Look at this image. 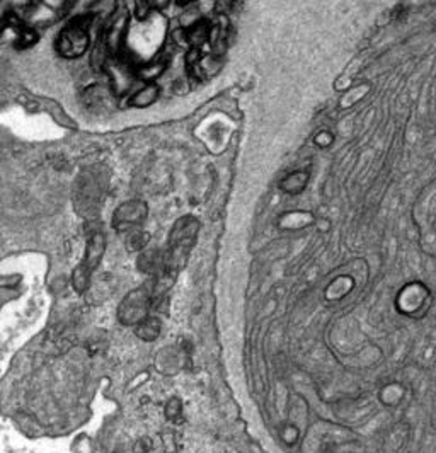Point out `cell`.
Wrapping results in <instances>:
<instances>
[{
    "label": "cell",
    "mask_w": 436,
    "mask_h": 453,
    "mask_svg": "<svg viewBox=\"0 0 436 453\" xmlns=\"http://www.w3.org/2000/svg\"><path fill=\"white\" fill-rule=\"evenodd\" d=\"M164 72H166V58H153L137 67V77L144 84L155 82Z\"/></svg>",
    "instance_id": "cell-12"
},
{
    "label": "cell",
    "mask_w": 436,
    "mask_h": 453,
    "mask_svg": "<svg viewBox=\"0 0 436 453\" xmlns=\"http://www.w3.org/2000/svg\"><path fill=\"white\" fill-rule=\"evenodd\" d=\"M106 251V237L101 232H94L89 237L87 245H85L84 259L78 263V266L74 269L72 274V285L77 294H85L91 287L92 274L98 269L99 263H101L102 256Z\"/></svg>",
    "instance_id": "cell-3"
},
{
    "label": "cell",
    "mask_w": 436,
    "mask_h": 453,
    "mask_svg": "<svg viewBox=\"0 0 436 453\" xmlns=\"http://www.w3.org/2000/svg\"><path fill=\"white\" fill-rule=\"evenodd\" d=\"M160 331H162V320L155 316H149L138 326H135V336L138 340L150 342L160 336Z\"/></svg>",
    "instance_id": "cell-11"
},
{
    "label": "cell",
    "mask_w": 436,
    "mask_h": 453,
    "mask_svg": "<svg viewBox=\"0 0 436 453\" xmlns=\"http://www.w3.org/2000/svg\"><path fill=\"white\" fill-rule=\"evenodd\" d=\"M309 179H310V176L307 170H293V173L288 174V176H285L283 179L280 181V189L283 192H287V195L296 196L307 188Z\"/></svg>",
    "instance_id": "cell-10"
},
{
    "label": "cell",
    "mask_w": 436,
    "mask_h": 453,
    "mask_svg": "<svg viewBox=\"0 0 436 453\" xmlns=\"http://www.w3.org/2000/svg\"><path fill=\"white\" fill-rule=\"evenodd\" d=\"M128 26H130V12L124 7H118L116 12L109 17L108 23L102 26L101 38L108 46L113 56L121 55L124 52V39H127Z\"/></svg>",
    "instance_id": "cell-4"
},
{
    "label": "cell",
    "mask_w": 436,
    "mask_h": 453,
    "mask_svg": "<svg viewBox=\"0 0 436 453\" xmlns=\"http://www.w3.org/2000/svg\"><path fill=\"white\" fill-rule=\"evenodd\" d=\"M116 98L118 96L114 94L109 85L94 84L85 89L82 94V102L92 113H108L111 108H114Z\"/></svg>",
    "instance_id": "cell-7"
},
{
    "label": "cell",
    "mask_w": 436,
    "mask_h": 453,
    "mask_svg": "<svg viewBox=\"0 0 436 453\" xmlns=\"http://www.w3.org/2000/svg\"><path fill=\"white\" fill-rule=\"evenodd\" d=\"M332 144H334V135L331 131L323 130L314 137V145H317L319 148H329Z\"/></svg>",
    "instance_id": "cell-15"
},
{
    "label": "cell",
    "mask_w": 436,
    "mask_h": 453,
    "mask_svg": "<svg viewBox=\"0 0 436 453\" xmlns=\"http://www.w3.org/2000/svg\"><path fill=\"white\" fill-rule=\"evenodd\" d=\"M155 303L153 298V283L140 285L138 288L128 291L118 307V319L123 326H138L142 320L150 316V309Z\"/></svg>",
    "instance_id": "cell-2"
},
{
    "label": "cell",
    "mask_w": 436,
    "mask_h": 453,
    "mask_svg": "<svg viewBox=\"0 0 436 453\" xmlns=\"http://www.w3.org/2000/svg\"><path fill=\"white\" fill-rule=\"evenodd\" d=\"M368 92H370V84H367V82H363V84L360 85H355V87H349L348 91H346V94H342L341 101H339V106H341L342 109L353 108L356 102L362 101Z\"/></svg>",
    "instance_id": "cell-13"
},
{
    "label": "cell",
    "mask_w": 436,
    "mask_h": 453,
    "mask_svg": "<svg viewBox=\"0 0 436 453\" xmlns=\"http://www.w3.org/2000/svg\"><path fill=\"white\" fill-rule=\"evenodd\" d=\"M166 415L169 419H176L181 415V402L177 399H171L166 406Z\"/></svg>",
    "instance_id": "cell-16"
},
{
    "label": "cell",
    "mask_w": 436,
    "mask_h": 453,
    "mask_svg": "<svg viewBox=\"0 0 436 453\" xmlns=\"http://www.w3.org/2000/svg\"><path fill=\"white\" fill-rule=\"evenodd\" d=\"M137 265L142 273L150 274V276H157L164 267V254L155 251V249H145V251L140 252V258H138Z\"/></svg>",
    "instance_id": "cell-9"
},
{
    "label": "cell",
    "mask_w": 436,
    "mask_h": 453,
    "mask_svg": "<svg viewBox=\"0 0 436 453\" xmlns=\"http://www.w3.org/2000/svg\"><path fill=\"white\" fill-rule=\"evenodd\" d=\"M160 96V87L155 82H150V84H144L142 87H138L137 91L131 92L130 99H128V104L131 108L145 109L150 108L152 104H155L157 99Z\"/></svg>",
    "instance_id": "cell-8"
},
{
    "label": "cell",
    "mask_w": 436,
    "mask_h": 453,
    "mask_svg": "<svg viewBox=\"0 0 436 453\" xmlns=\"http://www.w3.org/2000/svg\"><path fill=\"white\" fill-rule=\"evenodd\" d=\"M94 26V17L84 14L70 21L56 38V52L65 58L74 60L87 53L91 48V30Z\"/></svg>",
    "instance_id": "cell-1"
},
{
    "label": "cell",
    "mask_w": 436,
    "mask_h": 453,
    "mask_svg": "<svg viewBox=\"0 0 436 453\" xmlns=\"http://www.w3.org/2000/svg\"><path fill=\"white\" fill-rule=\"evenodd\" d=\"M149 242H150V235L146 234V232L140 230V228H135V230L128 232V237H127L128 251H133V252L145 251Z\"/></svg>",
    "instance_id": "cell-14"
},
{
    "label": "cell",
    "mask_w": 436,
    "mask_h": 453,
    "mask_svg": "<svg viewBox=\"0 0 436 453\" xmlns=\"http://www.w3.org/2000/svg\"><path fill=\"white\" fill-rule=\"evenodd\" d=\"M106 78H108V85L114 91V94L121 96L127 94L135 82L138 80L137 77V67L131 65L128 58H123L121 55L113 56L109 60L108 65L105 69Z\"/></svg>",
    "instance_id": "cell-5"
},
{
    "label": "cell",
    "mask_w": 436,
    "mask_h": 453,
    "mask_svg": "<svg viewBox=\"0 0 436 453\" xmlns=\"http://www.w3.org/2000/svg\"><path fill=\"white\" fill-rule=\"evenodd\" d=\"M149 206L142 199H130L121 203L113 215V227L118 232H131L145 222Z\"/></svg>",
    "instance_id": "cell-6"
}]
</instances>
